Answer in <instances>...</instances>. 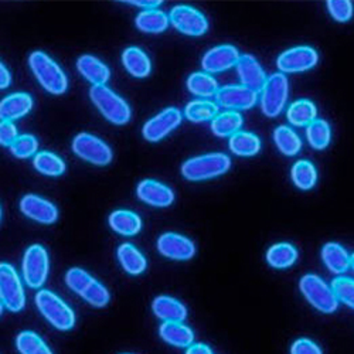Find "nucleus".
I'll use <instances>...</instances> for the list:
<instances>
[{
    "label": "nucleus",
    "mask_w": 354,
    "mask_h": 354,
    "mask_svg": "<svg viewBox=\"0 0 354 354\" xmlns=\"http://www.w3.org/2000/svg\"><path fill=\"white\" fill-rule=\"evenodd\" d=\"M36 306L46 320L58 330H71L75 324L74 310L51 290L41 289L36 295Z\"/></svg>",
    "instance_id": "5"
},
{
    "label": "nucleus",
    "mask_w": 354,
    "mask_h": 354,
    "mask_svg": "<svg viewBox=\"0 0 354 354\" xmlns=\"http://www.w3.org/2000/svg\"><path fill=\"white\" fill-rule=\"evenodd\" d=\"M77 70L88 82L93 84V86L106 85L111 78L109 67L102 63L98 57L90 54H84L78 58Z\"/></svg>",
    "instance_id": "21"
},
{
    "label": "nucleus",
    "mask_w": 354,
    "mask_h": 354,
    "mask_svg": "<svg viewBox=\"0 0 354 354\" xmlns=\"http://www.w3.org/2000/svg\"><path fill=\"white\" fill-rule=\"evenodd\" d=\"M0 302L10 312H20L26 306V293L16 270L10 263H0Z\"/></svg>",
    "instance_id": "10"
},
{
    "label": "nucleus",
    "mask_w": 354,
    "mask_h": 354,
    "mask_svg": "<svg viewBox=\"0 0 354 354\" xmlns=\"http://www.w3.org/2000/svg\"><path fill=\"white\" fill-rule=\"evenodd\" d=\"M122 64L125 70L136 78H146L152 71L151 58L139 47H128L122 53Z\"/></svg>",
    "instance_id": "24"
},
{
    "label": "nucleus",
    "mask_w": 354,
    "mask_h": 354,
    "mask_svg": "<svg viewBox=\"0 0 354 354\" xmlns=\"http://www.w3.org/2000/svg\"><path fill=\"white\" fill-rule=\"evenodd\" d=\"M306 139L309 145L316 151L326 149L332 140V131L328 121L324 120H316L306 127Z\"/></svg>",
    "instance_id": "38"
},
{
    "label": "nucleus",
    "mask_w": 354,
    "mask_h": 354,
    "mask_svg": "<svg viewBox=\"0 0 354 354\" xmlns=\"http://www.w3.org/2000/svg\"><path fill=\"white\" fill-rule=\"evenodd\" d=\"M39 151V142L37 139L30 135V133H24L19 135L16 140L10 146V152L15 158L17 159H28L37 153Z\"/></svg>",
    "instance_id": "40"
},
{
    "label": "nucleus",
    "mask_w": 354,
    "mask_h": 354,
    "mask_svg": "<svg viewBox=\"0 0 354 354\" xmlns=\"http://www.w3.org/2000/svg\"><path fill=\"white\" fill-rule=\"evenodd\" d=\"M67 286L94 308H104L109 304V290L82 268H71L66 274Z\"/></svg>",
    "instance_id": "2"
},
{
    "label": "nucleus",
    "mask_w": 354,
    "mask_h": 354,
    "mask_svg": "<svg viewBox=\"0 0 354 354\" xmlns=\"http://www.w3.org/2000/svg\"><path fill=\"white\" fill-rule=\"evenodd\" d=\"M216 101L225 109H251L258 102V93L250 90V88L244 85H225L218 88Z\"/></svg>",
    "instance_id": "14"
},
{
    "label": "nucleus",
    "mask_w": 354,
    "mask_h": 354,
    "mask_svg": "<svg viewBox=\"0 0 354 354\" xmlns=\"http://www.w3.org/2000/svg\"><path fill=\"white\" fill-rule=\"evenodd\" d=\"M230 151L241 158H251L259 153L261 151V139L252 132L240 131L228 140Z\"/></svg>",
    "instance_id": "30"
},
{
    "label": "nucleus",
    "mask_w": 354,
    "mask_h": 354,
    "mask_svg": "<svg viewBox=\"0 0 354 354\" xmlns=\"http://www.w3.org/2000/svg\"><path fill=\"white\" fill-rule=\"evenodd\" d=\"M0 218H2V209H0Z\"/></svg>",
    "instance_id": "50"
},
{
    "label": "nucleus",
    "mask_w": 354,
    "mask_h": 354,
    "mask_svg": "<svg viewBox=\"0 0 354 354\" xmlns=\"http://www.w3.org/2000/svg\"><path fill=\"white\" fill-rule=\"evenodd\" d=\"M17 136V128L13 122L0 121V145L10 147Z\"/></svg>",
    "instance_id": "44"
},
{
    "label": "nucleus",
    "mask_w": 354,
    "mask_h": 354,
    "mask_svg": "<svg viewBox=\"0 0 354 354\" xmlns=\"http://www.w3.org/2000/svg\"><path fill=\"white\" fill-rule=\"evenodd\" d=\"M21 270L27 286L40 289L46 283L50 270V259L46 248L40 244L28 247L23 257Z\"/></svg>",
    "instance_id": "9"
},
{
    "label": "nucleus",
    "mask_w": 354,
    "mask_h": 354,
    "mask_svg": "<svg viewBox=\"0 0 354 354\" xmlns=\"http://www.w3.org/2000/svg\"><path fill=\"white\" fill-rule=\"evenodd\" d=\"M182 124V112L174 108H166L159 112L152 120L143 125L142 135L147 142H160L169 133H171L177 127Z\"/></svg>",
    "instance_id": "13"
},
{
    "label": "nucleus",
    "mask_w": 354,
    "mask_h": 354,
    "mask_svg": "<svg viewBox=\"0 0 354 354\" xmlns=\"http://www.w3.org/2000/svg\"><path fill=\"white\" fill-rule=\"evenodd\" d=\"M20 212L40 224H53L58 220V210L55 205L36 194H26L20 200Z\"/></svg>",
    "instance_id": "17"
},
{
    "label": "nucleus",
    "mask_w": 354,
    "mask_h": 354,
    "mask_svg": "<svg viewBox=\"0 0 354 354\" xmlns=\"http://www.w3.org/2000/svg\"><path fill=\"white\" fill-rule=\"evenodd\" d=\"M128 5H133L136 8H143L145 10H151L155 9L156 6H159L162 2H125Z\"/></svg>",
    "instance_id": "47"
},
{
    "label": "nucleus",
    "mask_w": 354,
    "mask_h": 354,
    "mask_svg": "<svg viewBox=\"0 0 354 354\" xmlns=\"http://www.w3.org/2000/svg\"><path fill=\"white\" fill-rule=\"evenodd\" d=\"M289 95V82L285 74L275 73L267 78L261 90V111L265 116L277 118L282 113Z\"/></svg>",
    "instance_id": "7"
},
{
    "label": "nucleus",
    "mask_w": 354,
    "mask_h": 354,
    "mask_svg": "<svg viewBox=\"0 0 354 354\" xmlns=\"http://www.w3.org/2000/svg\"><path fill=\"white\" fill-rule=\"evenodd\" d=\"M135 24L143 33L159 35L169 27V16L156 9L143 10L136 16Z\"/></svg>",
    "instance_id": "31"
},
{
    "label": "nucleus",
    "mask_w": 354,
    "mask_h": 354,
    "mask_svg": "<svg viewBox=\"0 0 354 354\" xmlns=\"http://www.w3.org/2000/svg\"><path fill=\"white\" fill-rule=\"evenodd\" d=\"M243 124L244 120L239 112L227 111L213 118L212 131L218 138H231L241 131Z\"/></svg>",
    "instance_id": "29"
},
{
    "label": "nucleus",
    "mask_w": 354,
    "mask_h": 354,
    "mask_svg": "<svg viewBox=\"0 0 354 354\" xmlns=\"http://www.w3.org/2000/svg\"><path fill=\"white\" fill-rule=\"evenodd\" d=\"M158 251L173 261H189L196 255V245L182 234L165 232L158 240Z\"/></svg>",
    "instance_id": "16"
},
{
    "label": "nucleus",
    "mask_w": 354,
    "mask_h": 354,
    "mask_svg": "<svg viewBox=\"0 0 354 354\" xmlns=\"http://www.w3.org/2000/svg\"><path fill=\"white\" fill-rule=\"evenodd\" d=\"M350 268L354 271V252H353L351 257H350Z\"/></svg>",
    "instance_id": "48"
},
{
    "label": "nucleus",
    "mask_w": 354,
    "mask_h": 354,
    "mask_svg": "<svg viewBox=\"0 0 354 354\" xmlns=\"http://www.w3.org/2000/svg\"><path fill=\"white\" fill-rule=\"evenodd\" d=\"M16 347L20 354H53L47 343L37 333L30 330L17 335Z\"/></svg>",
    "instance_id": "39"
},
{
    "label": "nucleus",
    "mask_w": 354,
    "mask_h": 354,
    "mask_svg": "<svg viewBox=\"0 0 354 354\" xmlns=\"http://www.w3.org/2000/svg\"><path fill=\"white\" fill-rule=\"evenodd\" d=\"M320 255L326 268L335 275H342L350 268V255L347 250L337 243L324 244Z\"/></svg>",
    "instance_id": "23"
},
{
    "label": "nucleus",
    "mask_w": 354,
    "mask_h": 354,
    "mask_svg": "<svg viewBox=\"0 0 354 354\" xmlns=\"http://www.w3.org/2000/svg\"><path fill=\"white\" fill-rule=\"evenodd\" d=\"M187 90L201 98L216 97L218 82L207 73H194L187 78Z\"/></svg>",
    "instance_id": "36"
},
{
    "label": "nucleus",
    "mask_w": 354,
    "mask_h": 354,
    "mask_svg": "<svg viewBox=\"0 0 354 354\" xmlns=\"http://www.w3.org/2000/svg\"><path fill=\"white\" fill-rule=\"evenodd\" d=\"M290 354H323L322 348L310 339H298L290 347Z\"/></svg>",
    "instance_id": "43"
},
{
    "label": "nucleus",
    "mask_w": 354,
    "mask_h": 354,
    "mask_svg": "<svg viewBox=\"0 0 354 354\" xmlns=\"http://www.w3.org/2000/svg\"><path fill=\"white\" fill-rule=\"evenodd\" d=\"M3 305H2V302H0V316H2V313H3Z\"/></svg>",
    "instance_id": "49"
},
{
    "label": "nucleus",
    "mask_w": 354,
    "mask_h": 354,
    "mask_svg": "<svg viewBox=\"0 0 354 354\" xmlns=\"http://www.w3.org/2000/svg\"><path fill=\"white\" fill-rule=\"evenodd\" d=\"M116 257L118 261H120L121 267L124 268V271L129 275H140L146 271L147 267V261L143 257V254L132 244L125 243L121 244L120 248L116 251Z\"/></svg>",
    "instance_id": "26"
},
{
    "label": "nucleus",
    "mask_w": 354,
    "mask_h": 354,
    "mask_svg": "<svg viewBox=\"0 0 354 354\" xmlns=\"http://www.w3.org/2000/svg\"><path fill=\"white\" fill-rule=\"evenodd\" d=\"M109 225L115 232L125 235V237H132L142 230V220L133 212L115 210L109 216Z\"/></svg>",
    "instance_id": "27"
},
{
    "label": "nucleus",
    "mask_w": 354,
    "mask_h": 354,
    "mask_svg": "<svg viewBox=\"0 0 354 354\" xmlns=\"http://www.w3.org/2000/svg\"><path fill=\"white\" fill-rule=\"evenodd\" d=\"M10 84H12L10 71L2 62H0V90H6Z\"/></svg>",
    "instance_id": "45"
},
{
    "label": "nucleus",
    "mask_w": 354,
    "mask_h": 354,
    "mask_svg": "<svg viewBox=\"0 0 354 354\" xmlns=\"http://www.w3.org/2000/svg\"><path fill=\"white\" fill-rule=\"evenodd\" d=\"M28 66L44 90L53 95H63L68 88V78L63 68L44 51L28 55Z\"/></svg>",
    "instance_id": "1"
},
{
    "label": "nucleus",
    "mask_w": 354,
    "mask_h": 354,
    "mask_svg": "<svg viewBox=\"0 0 354 354\" xmlns=\"http://www.w3.org/2000/svg\"><path fill=\"white\" fill-rule=\"evenodd\" d=\"M159 335L167 344L174 347H189L194 342L193 329L183 322H163Z\"/></svg>",
    "instance_id": "22"
},
{
    "label": "nucleus",
    "mask_w": 354,
    "mask_h": 354,
    "mask_svg": "<svg viewBox=\"0 0 354 354\" xmlns=\"http://www.w3.org/2000/svg\"><path fill=\"white\" fill-rule=\"evenodd\" d=\"M299 289L305 299L322 313H333L339 308V301L336 299L332 288L324 282L320 277L315 274H308L299 281Z\"/></svg>",
    "instance_id": "6"
},
{
    "label": "nucleus",
    "mask_w": 354,
    "mask_h": 354,
    "mask_svg": "<svg viewBox=\"0 0 354 354\" xmlns=\"http://www.w3.org/2000/svg\"><path fill=\"white\" fill-rule=\"evenodd\" d=\"M218 115V106L212 101L196 100L186 105L185 116L193 124H201L213 121V118Z\"/></svg>",
    "instance_id": "37"
},
{
    "label": "nucleus",
    "mask_w": 354,
    "mask_h": 354,
    "mask_svg": "<svg viewBox=\"0 0 354 354\" xmlns=\"http://www.w3.org/2000/svg\"><path fill=\"white\" fill-rule=\"evenodd\" d=\"M90 98L106 121L113 125H127L131 121L132 111L128 102L113 93L106 85L91 86Z\"/></svg>",
    "instance_id": "3"
},
{
    "label": "nucleus",
    "mask_w": 354,
    "mask_h": 354,
    "mask_svg": "<svg viewBox=\"0 0 354 354\" xmlns=\"http://www.w3.org/2000/svg\"><path fill=\"white\" fill-rule=\"evenodd\" d=\"M169 20L177 32L189 37H200L209 30L207 17L192 6H174L170 12Z\"/></svg>",
    "instance_id": "11"
},
{
    "label": "nucleus",
    "mask_w": 354,
    "mask_h": 354,
    "mask_svg": "<svg viewBox=\"0 0 354 354\" xmlns=\"http://www.w3.org/2000/svg\"><path fill=\"white\" fill-rule=\"evenodd\" d=\"M274 142L278 151L285 156H295L302 149V140L299 135L285 125H281L274 131Z\"/></svg>",
    "instance_id": "33"
},
{
    "label": "nucleus",
    "mask_w": 354,
    "mask_h": 354,
    "mask_svg": "<svg viewBox=\"0 0 354 354\" xmlns=\"http://www.w3.org/2000/svg\"><path fill=\"white\" fill-rule=\"evenodd\" d=\"M152 309L156 317L163 322H183L187 317L186 306L171 297H166V295L155 298Z\"/></svg>",
    "instance_id": "25"
},
{
    "label": "nucleus",
    "mask_w": 354,
    "mask_h": 354,
    "mask_svg": "<svg viewBox=\"0 0 354 354\" xmlns=\"http://www.w3.org/2000/svg\"><path fill=\"white\" fill-rule=\"evenodd\" d=\"M286 118L293 127H308L317 118V108L310 100H298L289 105Z\"/></svg>",
    "instance_id": "28"
},
{
    "label": "nucleus",
    "mask_w": 354,
    "mask_h": 354,
    "mask_svg": "<svg viewBox=\"0 0 354 354\" xmlns=\"http://www.w3.org/2000/svg\"><path fill=\"white\" fill-rule=\"evenodd\" d=\"M298 259V251L289 243H278L267 251V262L272 268L285 270Z\"/></svg>",
    "instance_id": "32"
},
{
    "label": "nucleus",
    "mask_w": 354,
    "mask_h": 354,
    "mask_svg": "<svg viewBox=\"0 0 354 354\" xmlns=\"http://www.w3.org/2000/svg\"><path fill=\"white\" fill-rule=\"evenodd\" d=\"M292 182L301 190H310L317 182V170L309 160H298L290 170Z\"/></svg>",
    "instance_id": "35"
},
{
    "label": "nucleus",
    "mask_w": 354,
    "mask_h": 354,
    "mask_svg": "<svg viewBox=\"0 0 354 354\" xmlns=\"http://www.w3.org/2000/svg\"><path fill=\"white\" fill-rule=\"evenodd\" d=\"M240 51L231 44H221L213 47L204 54L201 60V67L205 73L209 74H218L224 73L232 67L237 66L240 60Z\"/></svg>",
    "instance_id": "15"
},
{
    "label": "nucleus",
    "mask_w": 354,
    "mask_h": 354,
    "mask_svg": "<svg viewBox=\"0 0 354 354\" xmlns=\"http://www.w3.org/2000/svg\"><path fill=\"white\" fill-rule=\"evenodd\" d=\"M328 10L330 16L339 23L348 21L354 13L353 3L348 2V0H330V2H328Z\"/></svg>",
    "instance_id": "42"
},
{
    "label": "nucleus",
    "mask_w": 354,
    "mask_h": 354,
    "mask_svg": "<svg viewBox=\"0 0 354 354\" xmlns=\"http://www.w3.org/2000/svg\"><path fill=\"white\" fill-rule=\"evenodd\" d=\"M33 166L39 173L50 177L62 176L67 170L66 162L58 155L48 151L37 152L33 158Z\"/></svg>",
    "instance_id": "34"
},
{
    "label": "nucleus",
    "mask_w": 354,
    "mask_h": 354,
    "mask_svg": "<svg viewBox=\"0 0 354 354\" xmlns=\"http://www.w3.org/2000/svg\"><path fill=\"white\" fill-rule=\"evenodd\" d=\"M319 62L317 51L308 46L293 47L283 51L277 60V67L282 74L305 73L312 70Z\"/></svg>",
    "instance_id": "12"
},
{
    "label": "nucleus",
    "mask_w": 354,
    "mask_h": 354,
    "mask_svg": "<svg viewBox=\"0 0 354 354\" xmlns=\"http://www.w3.org/2000/svg\"><path fill=\"white\" fill-rule=\"evenodd\" d=\"M231 159L225 153H207L192 158L182 166V176L189 182H204L225 174Z\"/></svg>",
    "instance_id": "4"
},
{
    "label": "nucleus",
    "mask_w": 354,
    "mask_h": 354,
    "mask_svg": "<svg viewBox=\"0 0 354 354\" xmlns=\"http://www.w3.org/2000/svg\"><path fill=\"white\" fill-rule=\"evenodd\" d=\"M73 152L82 160L95 165L106 166L113 159V152L111 146L102 139L91 133H78L73 140Z\"/></svg>",
    "instance_id": "8"
},
{
    "label": "nucleus",
    "mask_w": 354,
    "mask_h": 354,
    "mask_svg": "<svg viewBox=\"0 0 354 354\" xmlns=\"http://www.w3.org/2000/svg\"><path fill=\"white\" fill-rule=\"evenodd\" d=\"M330 288L339 302L354 309V279L339 277L333 279Z\"/></svg>",
    "instance_id": "41"
},
{
    "label": "nucleus",
    "mask_w": 354,
    "mask_h": 354,
    "mask_svg": "<svg viewBox=\"0 0 354 354\" xmlns=\"http://www.w3.org/2000/svg\"><path fill=\"white\" fill-rule=\"evenodd\" d=\"M186 354H213V350L210 346L204 343H194L187 347Z\"/></svg>",
    "instance_id": "46"
},
{
    "label": "nucleus",
    "mask_w": 354,
    "mask_h": 354,
    "mask_svg": "<svg viewBox=\"0 0 354 354\" xmlns=\"http://www.w3.org/2000/svg\"><path fill=\"white\" fill-rule=\"evenodd\" d=\"M125 354H129V353H125Z\"/></svg>",
    "instance_id": "51"
},
{
    "label": "nucleus",
    "mask_w": 354,
    "mask_h": 354,
    "mask_svg": "<svg viewBox=\"0 0 354 354\" xmlns=\"http://www.w3.org/2000/svg\"><path fill=\"white\" fill-rule=\"evenodd\" d=\"M33 109V98L30 94L15 93L0 101V121L13 122L26 116Z\"/></svg>",
    "instance_id": "20"
},
{
    "label": "nucleus",
    "mask_w": 354,
    "mask_h": 354,
    "mask_svg": "<svg viewBox=\"0 0 354 354\" xmlns=\"http://www.w3.org/2000/svg\"><path fill=\"white\" fill-rule=\"evenodd\" d=\"M136 194L140 201L152 205V207L158 209H165L169 207V205L173 204L174 201V193L170 187L166 185L153 180V179H146L142 180L138 185Z\"/></svg>",
    "instance_id": "18"
},
{
    "label": "nucleus",
    "mask_w": 354,
    "mask_h": 354,
    "mask_svg": "<svg viewBox=\"0 0 354 354\" xmlns=\"http://www.w3.org/2000/svg\"><path fill=\"white\" fill-rule=\"evenodd\" d=\"M235 67H237V74L241 85L250 88V90L255 93L262 90L263 84L267 82V74H265L263 68L255 60L254 55L243 54Z\"/></svg>",
    "instance_id": "19"
}]
</instances>
